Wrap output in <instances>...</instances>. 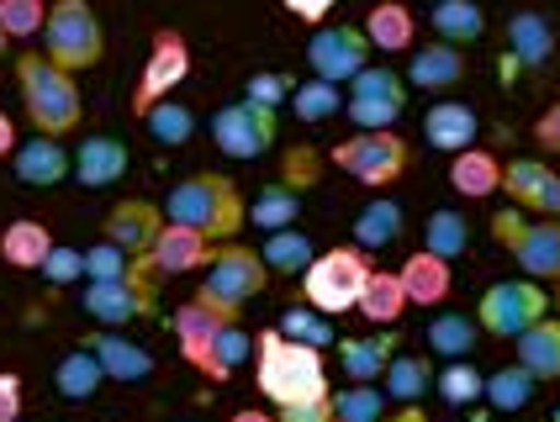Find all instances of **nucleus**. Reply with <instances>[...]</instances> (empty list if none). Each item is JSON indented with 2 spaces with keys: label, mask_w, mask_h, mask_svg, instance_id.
<instances>
[{
  "label": "nucleus",
  "mask_w": 560,
  "mask_h": 422,
  "mask_svg": "<svg viewBox=\"0 0 560 422\" xmlns=\"http://www.w3.org/2000/svg\"><path fill=\"white\" fill-rule=\"evenodd\" d=\"M164 222H180L190 233H201L207 243H233L238 227L249 222V201L238 196V185L228 175L201 169V175H186L164 196Z\"/></svg>",
  "instance_id": "obj_1"
},
{
  "label": "nucleus",
  "mask_w": 560,
  "mask_h": 422,
  "mask_svg": "<svg viewBox=\"0 0 560 422\" xmlns=\"http://www.w3.org/2000/svg\"><path fill=\"white\" fill-rule=\"evenodd\" d=\"M254 380H259V396H265V401L291 407V401L328 396V364H323V349L291 343V338H280L276 328H265L254 338Z\"/></svg>",
  "instance_id": "obj_2"
},
{
  "label": "nucleus",
  "mask_w": 560,
  "mask_h": 422,
  "mask_svg": "<svg viewBox=\"0 0 560 422\" xmlns=\"http://www.w3.org/2000/svg\"><path fill=\"white\" fill-rule=\"evenodd\" d=\"M16 91H22V112H27L32 132H43V138H69L85 121L80 80L63 74L59 63H48L43 54L16 59Z\"/></svg>",
  "instance_id": "obj_3"
},
{
  "label": "nucleus",
  "mask_w": 560,
  "mask_h": 422,
  "mask_svg": "<svg viewBox=\"0 0 560 422\" xmlns=\"http://www.w3.org/2000/svg\"><path fill=\"white\" fill-rule=\"evenodd\" d=\"M43 59L59 63L63 74L95 69L106 59V27L95 16L91 0H54L43 22Z\"/></svg>",
  "instance_id": "obj_4"
},
{
  "label": "nucleus",
  "mask_w": 560,
  "mask_h": 422,
  "mask_svg": "<svg viewBox=\"0 0 560 422\" xmlns=\"http://www.w3.org/2000/svg\"><path fill=\"white\" fill-rule=\"evenodd\" d=\"M371 270H375L371 254L354 248V243L349 248H328V254H312V265L302 270V302L312 312H323V317H343V312H354Z\"/></svg>",
  "instance_id": "obj_5"
},
{
  "label": "nucleus",
  "mask_w": 560,
  "mask_h": 422,
  "mask_svg": "<svg viewBox=\"0 0 560 422\" xmlns=\"http://www.w3.org/2000/svg\"><path fill=\"white\" fill-rule=\"evenodd\" d=\"M492 238L513 254V265L529 274V280H560V222L556 216H529V211L508 207L492 216Z\"/></svg>",
  "instance_id": "obj_6"
},
{
  "label": "nucleus",
  "mask_w": 560,
  "mask_h": 422,
  "mask_svg": "<svg viewBox=\"0 0 560 422\" xmlns=\"http://www.w3.org/2000/svg\"><path fill=\"white\" fill-rule=\"evenodd\" d=\"M270 285V270H265V259H259V248H244V243H218L212 248V259H207V280H201V302L228 312V317H238L244 306L259 296Z\"/></svg>",
  "instance_id": "obj_7"
},
{
  "label": "nucleus",
  "mask_w": 560,
  "mask_h": 422,
  "mask_svg": "<svg viewBox=\"0 0 560 422\" xmlns=\"http://www.w3.org/2000/svg\"><path fill=\"white\" fill-rule=\"evenodd\" d=\"M539 317H550V291L518 274V280H492L476 302V328L492 338H518L524 328H534Z\"/></svg>",
  "instance_id": "obj_8"
},
{
  "label": "nucleus",
  "mask_w": 560,
  "mask_h": 422,
  "mask_svg": "<svg viewBox=\"0 0 560 422\" xmlns=\"http://www.w3.org/2000/svg\"><path fill=\"white\" fill-rule=\"evenodd\" d=\"M328 159L339 164L349 180L365 185V190H386V185H397L407 175L412 149H407L402 132H354V138L334 143Z\"/></svg>",
  "instance_id": "obj_9"
},
{
  "label": "nucleus",
  "mask_w": 560,
  "mask_h": 422,
  "mask_svg": "<svg viewBox=\"0 0 560 422\" xmlns=\"http://www.w3.org/2000/svg\"><path fill=\"white\" fill-rule=\"evenodd\" d=\"M80 306H85V317H95L101 328H127V323L159 312V280L132 259V270H127L122 280H91Z\"/></svg>",
  "instance_id": "obj_10"
},
{
  "label": "nucleus",
  "mask_w": 560,
  "mask_h": 422,
  "mask_svg": "<svg viewBox=\"0 0 560 422\" xmlns=\"http://www.w3.org/2000/svg\"><path fill=\"white\" fill-rule=\"evenodd\" d=\"M343 112L360 132H392L397 117L407 112V80L397 69H360L349 80V95H343Z\"/></svg>",
  "instance_id": "obj_11"
},
{
  "label": "nucleus",
  "mask_w": 560,
  "mask_h": 422,
  "mask_svg": "<svg viewBox=\"0 0 560 422\" xmlns=\"http://www.w3.org/2000/svg\"><path fill=\"white\" fill-rule=\"evenodd\" d=\"M186 80H190V43L175 27H159L154 43H149V59H143V74H138V91H132V117L154 112L159 101H170Z\"/></svg>",
  "instance_id": "obj_12"
},
{
  "label": "nucleus",
  "mask_w": 560,
  "mask_h": 422,
  "mask_svg": "<svg viewBox=\"0 0 560 422\" xmlns=\"http://www.w3.org/2000/svg\"><path fill=\"white\" fill-rule=\"evenodd\" d=\"M276 132H280V117L270 106H254V101H228V106H218V117H212V143L228 159H259V153H270L276 149Z\"/></svg>",
  "instance_id": "obj_13"
},
{
  "label": "nucleus",
  "mask_w": 560,
  "mask_h": 422,
  "mask_svg": "<svg viewBox=\"0 0 560 422\" xmlns=\"http://www.w3.org/2000/svg\"><path fill=\"white\" fill-rule=\"evenodd\" d=\"M371 43H365V32L339 22V27H317L307 43V69L312 80H328V85H349L365 63H371Z\"/></svg>",
  "instance_id": "obj_14"
},
{
  "label": "nucleus",
  "mask_w": 560,
  "mask_h": 422,
  "mask_svg": "<svg viewBox=\"0 0 560 422\" xmlns=\"http://www.w3.org/2000/svg\"><path fill=\"white\" fill-rule=\"evenodd\" d=\"M502 196L529 216H556L560 222V169L545 159H508L502 164Z\"/></svg>",
  "instance_id": "obj_15"
},
{
  "label": "nucleus",
  "mask_w": 560,
  "mask_h": 422,
  "mask_svg": "<svg viewBox=\"0 0 560 422\" xmlns=\"http://www.w3.org/2000/svg\"><path fill=\"white\" fill-rule=\"evenodd\" d=\"M212 248H218V243H207L201 233H190V227H180V222H164V227H159V238H154V248H149L138 265L154 274V280H170V274L207 270Z\"/></svg>",
  "instance_id": "obj_16"
},
{
  "label": "nucleus",
  "mask_w": 560,
  "mask_h": 422,
  "mask_svg": "<svg viewBox=\"0 0 560 422\" xmlns=\"http://www.w3.org/2000/svg\"><path fill=\"white\" fill-rule=\"evenodd\" d=\"M127 164H132V153H127L122 138L91 132L80 149L69 153V180H80L85 190H106V185H117L127 175Z\"/></svg>",
  "instance_id": "obj_17"
},
{
  "label": "nucleus",
  "mask_w": 560,
  "mask_h": 422,
  "mask_svg": "<svg viewBox=\"0 0 560 422\" xmlns=\"http://www.w3.org/2000/svg\"><path fill=\"white\" fill-rule=\"evenodd\" d=\"M159 227H164V207L143 201V196H132V201H117V207L106 211V243H117L127 259H143V254L154 248Z\"/></svg>",
  "instance_id": "obj_18"
},
{
  "label": "nucleus",
  "mask_w": 560,
  "mask_h": 422,
  "mask_svg": "<svg viewBox=\"0 0 560 422\" xmlns=\"http://www.w3.org/2000/svg\"><path fill=\"white\" fill-rule=\"evenodd\" d=\"M11 169H16V180L32 185V190L63 185L69 180V149H63V138H43V132H32L27 143H16V149H11Z\"/></svg>",
  "instance_id": "obj_19"
},
{
  "label": "nucleus",
  "mask_w": 560,
  "mask_h": 422,
  "mask_svg": "<svg viewBox=\"0 0 560 422\" xmlns=\"http://www.w3.org/2000/svg\"><path fill=\"white\" fill-rule=\"evenodd\" d=\"M85 349L95 354V364H101V375H106V380L138 386V380H149V375H154V354H149L143 343L122 338V332H91V338H85Z\"/></svg>",
  "instance_id": "obj_20"
},
{
  "label": "nucleus",
  "mask_w": 560,
  "mask_h": 422,
  "mask_svg": "<svg viewBox=\"0 0 560 422\" xmlns=\"http://www.w3.org/2000/svg\"><path fill=\"white\" fill-rule=\"evenodd\" d=\"M170 323H175V338H180V360L201 370L207 349H212V338H218L228 323H238V317H228V312H218V306H207L201 296H190L186 306H175Z\"/></svg>",
  "instance_id": "obj_21"
},
{
  "label": "nucleus",
  "mask_w": 560,
  "mask_h": 422,
  "mask_svg": "<svg viewBox=\"0 0 560 422\" xmlns=\"http://www.w3.org/2000/svg\"><path fill=\"white\" fill-rule=\"evenodd\" d=\"M476 132H481V117H476V106H466V101H434L429 117H423V138L439 153L476 149Z\"/></svg>",
  "instance_id": "obj_22"
},
{
  "label": "nucleus",
  "mask_w": 560,
  "mask_h": 422,
  "mask_svg": "<svg viewBox=\"0 0 560 422\" xmlns=\"http://www.w3.org/2000/svg\"><path fill=\"white\" fill-rule=\"evenodd\" d=\"M466 80V48H450V43H423L412 48L407 59V85L418 91H455Z\"/></svg>",
  "instance_id": "obj_23"
},
{
  "label": "nucleus",
  "mask_w": 560,
  "mask_h": 422,
  "mask_svg": "<svg viewBox=\"0 0 560 422\" xmlns=\"http://www.w3.org/2000/svg\"><path fill=\"white\" fill-rule=\"evenodd\" d=\"M397 332H365V338H339V370L354 386H375L386 375V364L397 354Z\"/></svg>",
  "instance_id": "obj_24"
},
{
  "label": "nucleus",
  "mask_w": 560,
  "mask_h": 422,
  "mask_svg": "<svg viewBox=\"0 0 560 422\" xmlns=\"http://www.w3.org/2000/svg\"><path fill=\"white\" fill-rule=\"evenodd\" d=\"M360 32H365V43L381 48V54H407L412 37H418V16H412L407 0H375Z\"/></svg>",
  "instance_id": "obj_25"
},
{
  "label": "nucleus",
  "mask_w": 560,
  "mask_h": 422,
  "mask_svg": "<svg viewBox=\"0 0 560 422\" xmlns=\"http://www.w3.org/2000/svg\"><path fill=\"white\" fill-rule=\"evenodd\" d=\"M397 280H402V291H407V306H439L444 296H450V285H455L450 265H444V259H434L429 248L407 254L402 270H397Z\"/></svg>",
  "instance_id": "obj_26"
},
{
  "label": "nucleus",
  "mask_w": 560,
  "mask_h": 422,
  "mask_svg": "<svg viewBox=\"0 0 560 422\" xmlns=\"http://www.w3.org/2000/svg\"><path fill=\"white\" fill-rule=\"evenodd\" d=\"M513 354L534 380H560V317H539L534 328H524L513 338Z\"/></svg>",
  "instance_id": "obj_27"
},
{
  "label": "nucleus",
  "mask_w": 560,
  "mask_h": 422,
  "mask_svg": "<svg viewBox=\"0 0 560 422\" xmlns=\"http://www.w3.org/2000/svg\"><path fill=\"white\" fill-rule=\"evenodd\" d=\"M502 54H513L518 69H545V59L556 54V27L539 16V11H513L508 16V48Z\"/></svg>",
  "instance_id": "obj_28"
},
{
  "label": "nucleus",
  "mask_w": 560,
  "mask_h": 422,
  "mask_svg": "<svg viewBox=\"0 0 560 422\" xmlns=\"http://www.w3.org/2000/svg\"><path fill=\"white\" fill-rule=\"evenodd\" d=\"M450 185L466 196V201H487L502 190V159L487 149H460L450 153Z\"/></svg>",
  "instance_id": "obj_29"
},
{
  "label": "nucleus",
  "mask_w": 560,
  "mask_h": 422,
  "mask_svg": "<svg viewBox=\"0 0 560 422\" xmlns=\"http://www.w3.org/2000/svg\"><path fill=\"white\" fill-rule=\"evenodd\" d=\"M429 27H434V43L470 48V43H481V37H487V11H481L476 0H434Z\"/></svg>",
  "instance_id": "obj_30"
},
{
  "label": "nucleus",
  "mask_w": 560,
  "mask_h": 422,
  "mask_svg": "<svg viewBox=\"0 0 560 422\" xmlns=\"http://www.w3.org/2000/svg\"><path fill=\"white\" fill-rule=\"evenodd\" d=\"M354 312H360L365 323H375V328H397L407 312V291H402V280H397V270H371Z\"/></svg>",
  "instance_id": "obj_31"
},
{
  "label": "nucleus",
  "mask_w": 560,
  "mask_h": 422,
  "mask_svg": "<svg viewBox=\"0 0 560 422\" xmlns=\"http://www.w3.org/2000/svg\"><path fill=\"white\" fill-rule=\"evenodd\" d=\"M48 248H54V233H48L37 216H22V222H11V227L0 233V259H5L11 270H43Z\"/></svg>",
  "instance_id": "obj_32"
},
{
  "label": "nucleus",
  "mask_w": 560,
  "mask_h": 422,
  "mask_svg": "<svg viewBox=\"0 0 560 422\" xmlns=\"http://www.w3.org/2000/svg\"><path fill=\"white\" fill-rule=\"evenodd\" d=\"M407 216L397 201H386V196H375V201H365L360 207V216H354V248H392V243L402 238Z\"/></svg>",
  "instance_id": "obj_33"
},
{
  "label": "nucleus",
  "mask_w": 560,
  "mask_h": 422,
  "mask_svg": "<svg viewBox=\"0 0 560 422\" xmlns=\"http://www.w3.org/2000/svg\"><path fill=\"white\" fill-rule=\"evenodd\" d=\"M423 248H429L434 259H444V265H455V259L470 248V222L455 207L429 211V222H423Z\"/></svg>",
  "instance_id": "obj_34"
},
{
  "label": "nucleus",
  "mask_w": 560,
  "mask_h": 422,
  "mask_svg": "<svg viewBox=\"0 0 560 422\" xmlns=\"http://www.w3.org/2000/svg\"><path fill=\"white\" fill-rule=\"evenodd\" d=\"M54 386H59L63 401H91L101 386H106V375H101V364H95V354L80 343V349H69L59 360V370H54Z\"/></svg>",
  "instance_id": "obj_35"
},
{
  "label": "nucleus",
  "mask_w": 560,
  "mask_h": 422,
  "mask_svg": "<svg viewBox=\"0 0 560 422\" xmlns=\"http://www.w3.org/2000/svg\"><path fill=\"white\" fill-rule=\"evenodd\" d=\"M476 343H481V328H476V317H466V312H439L434 323H429V349L444 354V360H470Z\"/></svg>",
  "instance_id": "obj_36"
},
{
  "label": "nucleus",
  "mask_w": 560,
  "mask_h": 422,
  "mask_svg": "<svg viewBox=\"0 0 560 422\" xmlns=\"http://www.w3.org/2000/svg\"><path fill=\"white\" fill-rule=\"evenodd\" d=\"M312 238L302 233V227H280V233H270L265 238V248H259V259H265V270L270 274H302L312 265Z\"/></svg>",
  "instance_id": "obj_37"
},
{
  "label": "nucleus",
  "mask_w": 560,
  "mask_h": 422,
  "mask_svg": "<svg viewBox=\"0 0 560 422\" xmlns=\"http://www.w3.org/2000/svg\"><path fill=\"white\" fill-rule=\"evenodd\" d=\"M254 354V338L238 323H228V328L212 338V349H207V360H201V375L207 380H233L238 375V364Z\"/></svg>",
  "instance_id": "obj_38"
},
{
  "label": "nucleus",
  "mask_w": 560,
  "mask_h": 422,
  "mask_svg": "<svg viewBox=\"0 0 560 422\" xmlns=\"http://www.w3.org/2000/svg\"><path fill=\"white\" fill-rule=\"evenodd\" d=\"M296 216H302V196L291 190V185H265L259 196L249 201V222L254 227H265V233H280V227H296Z\"/></svg>",
  "instance_id": "obj_39"
},
{
  "label": "nucleus",
  "mask_w": 560,
  "mask_h": 422,
  "mask_svg": "<svg viewBox=\"0 0 560 422\" xmlns=\"http://www.w3.org/2000/svg\"><path fill=\"white\" fill-rule=\"evenodd\" d=\"M381 380H386V396H397L407 407V401H418V396L434 386V364L423 360V354H402V349H397Z\"/></svg>",
  "instance_id": "obj_40"
},
{
  "label": "nucleus",
  "mask_w": 560,
  "mask_h": 422,
  "mask_svg": "<svg viewBox=\"0 0 560 422\" xmlns=\"http://www.w3.org/2000/svg\"><path fill=\"white\" fill-rule=\"evenodd\" d=\"M138 121L149 127V138H154L159 149H180V143H190V132H196V112L180 106L175 95H170V101H159L154 112H143Z\"/></svg>",
  "instance_id": "obj_41"
},
{
  "label": "nucleus",
  "mask_w": 560,
  "mask_h": 422,
  "mask_svg": "<svg viewBox=\"0 0 560 422\" xmlns=\"http://www.w3.org/2000/svg\"><path fill=\"white\" fill-rule=\"evenodd\" d=\"M534 386H539V380H534L524 364H508V370H498V375H487L481 396H487L498 412H524V407L534 401Z\"/></svg>",
  "instance_id": "obj_42"
},
{
  "label": "nucleus",
  "mask_w": 560,
  "mask_h": 422,
  "mask_svg": "<svg viewBox=\"0 0 560 422\" xmlns=\"http://www.w3.org/2000/svg\"><path fill=\"white\" fill-rule=\"evenodd\" d=\"M291 112H296V121H328L343 112V91L339 85H328V80H302L296 91H291V101H285Z\"/></svg>",
  "instance_id": "obj_43"
},
{
  "label": "nucleus",
  "mask_w": 560,
  "mask_h": 422,
  "mask_svg": "<svg viewBox=\"0 0 560 422\" xmlns=\"http://www.w3.org/2000/svg\"><path fill=\"white\" fill-rule=\"evenodd\" d=\"M276 332L280 338H291V343H307V349H328V343H339V338H334V317L312 312L307 302L291 306V312L276 323Z\"/></svg>",
  "instance_id": "obj_44"
},
{
  "label": "nucleus",
  "mask_w": 560,
  "mask_h": 422,
  "mask_svg": "<svg viewBox=\"0 0 560 422\" xmlns=\"http://www.w3.org/2000/svg\"><path fill=\"white\" fill-rule=\"evenodd\" d=\"M334 401V422H375L386 418V391L381 386H343V391H328Z\"/></svg>",
  "instance_id": "obj_45"
},
{
  "label": "nucleus",
  "mask_w": 560,
  "mask_h": 422,
  "mask_svg": "<svg viewBox=\"0 0 560 422\" xmlns=\"http://www.w3.org/2000/svg\"><path fill=\"white\" fill-rule=\"evenodd\" d=\"M439 396L450 401V407H470V401H481V386H487V375L476 370L470 360H450L444 370L434 375Z\"/></svg>",
  "instance_id": "obj_46"
},
{
  "label": "nucleus",
  "mask_w": 560,
  "mask_h": 422,
  "mask_svg": "<svg viewBox=\"0 0 560 422\" xmlns=\"http://www.w3.org/2000/svg\"><path fill=\"white\" fill-rule=\"evenodd\" d=\"M48 22V5L43 0H0V32L16 43V37H37Z\"/></svg>",
  "instance_id": "obj_47"
},
{
  "label": "nucleus",
  "mask_w": 560,
  "mask_h": 422,
  "mask_svg": "<svg viewBox=\"0 0 560 422\" xmlns=\"http://www.w3.org/2000/svg\"><path fill=\"white\" fill-rule=\"evenodd\" d=\"M317 175H323V153L307 149V143H296V149L280 159V185H291L296 196H302V190H312V185H317Z\"/></svg>",
  "instance_id": "obj_48"
},
{
  "label": "nucleus",
  "mask_w": 560,
  "mask_h": 422,
  "mask_svg": "<svg viewBox=\"0 0 560 422\" xmlns=\"http://www.w3.org/2000/svg\"><path fill=\"white\" fill-rule=\"evenodd\" d=\"M291 91H296V80H291V74H280V69H259V74H249V85H244V101L280 112V106L291 101Z\"/></svg>",
  "instance_id": "obj_49"
},
{
  "label": "nucleus",
  "mask_w": 560,
  "mask_h": 422,
  "mask_svg": "<svg viewBox=\"0 0 560 422\" xmlns=\"http://www.w3.org/2000/svg\"><path fill=\"white\" fill-rule=\"evenodd\" d=\"M132 270V259H127L117 243H95V248H85V280H122V274Z\"/></svg>",
  "instance_id": "obj_50"
},
{
  "label": "nucleus",
  "mask_w": 560,
  "mask_h": 422,
  "mask_svg": "<svg viewBox=\"0 0 560 422\" xmlns=\"http://www.w3.org/2000/svg\"><path fill=\"white\" fill-rule=\"evenodd\" d=\"M43 274H48V285H74V280L85 274V254L54 243V248H48V259H43Z\"/></svg>",
  "instance_id": "obj_51"
},
{
  "label": "nucleus",
  "mask_w": 560,
  "mask_h": 422,
  "mask_svg": "<svg viewBox=\"0 0 560 422\" xmlns=\"http://www.w3.org/2000/svg\"><path fill=\"white\" fill-rule=\"evenodd\" d=\"M276 422H334V401H328V396H312V401L276 407Z\"/></svg>",
  "instance_id": "obj_52"
},
{
  "label": "nucleus",
  "mask_w": 560,
  "mask_h": 422,
  "mask_svg": "<svg viewBox=\"0 0 560 422\" xmlns=\"http://www.w3.org/2000/svg\"><path fill=\"white\" fill-rule=\"evenodd\" d=\"M0 422H22V375L0 370Z\"/></svg>",
  "instance_id": "obj_53"
},
{
  "label": "nucleus",
  "mask_w": 560,
  "mask_h": 422,
  "mask_svg": "<svg viewBox=\"0 0 560 422\" xmlns=\"http://www.w3.org/2000/svg\"><path fill=\"white\" fill-rule=\"evenodd\" d=\"M534 143L545 153H560V101L539 112V121H534Z\"/></svg>",
  "instance_id": "obj_54"
},
{
  "label": "nucleus",
  "mask_w": 560,
  "mask_h": 422,
  "mask_svg": "<svg viewBox=\"0 0 560 422\" xmlns=\"http://www.w3.org/2000/svg\"><path fill=\"white\" fill-rule=\"evenodd\" d=\"M280 5H285V11L296 16V22H307V27H323V22H328V11H334L339 0H280Z\"/></svg>",
  "instance_id": "obj_55"
},
{
  "label": "nucleus",
  "mask_w": 560,
  "mask_h": 422,
  "mask_svg": "<svg viewBox=\"0 0 560 422\" xmlns=\"http://www.w3.org/2000/svg\"><path fill=\"white\" fill-rule=\"evenodd\" d=\"M375 422H429V412H423L418 401H407L402 412H386V418H375Z\"/></svg>",
  "instance_id": "obj_56"
},
{
  "label": "nucleus",
  "mask_w": 560,
  "mask_h": 422,
  "mask_svg": "<svg viewBox=\"0 0 560 422\" xmlns=\"http://www.w3.org/2000/svg\"><path fill=\"white\" fill-rule=\"evenodd\" d=\"M11 149H16V121L0 112V159H11Z\"/></svg>",
  "instance_id": "obj_57"
},
{
  "label": "nucleus",
  "mask_w": 560,
  "mask_h": 422,
  "mask_svg": "<svg viewBox=\"0 0 560 422\" xmlns=\"http://www.w3.org/2000/svg\"><path fill=\"white\" fill-rule=\"evenodd\" d=\"M228 422H276V412H259V407H244V412H233Z\"/></svg>",
  "instance_id": "obj_58"
},
{
  "label": "nucleus",
  "mask_w": 560,
  "mask_h": 422,
  "mask_svg": "<svg viewBox=\"0 0 560 422\" xmlns=\"http://www.w3.org/2000/svg\"><path fill=\"white\" fill-rule=\"evenodd\" d=\"M550 306H560V280H556V291H550Z\"/></svg>",
  "instance_id": "obj_59"
},
{
  "label": "nucleus",
  "mask_w": 560,
  "mask_h": 422,
  "mask_svg": "<svg viewBox=\"0 0 560 422\" xmlns=\"http://www.w3.org/2000/svg\"><path fill=\"white\" fill-rule=\"evenodd\" d=\"M5 43H11V37H5V32H0V59H5Z\"/></svg>",
  "instance_id": "obj_60"
},
{
  "label": "nucleus",
  "mask_w": 560,
  "mask_h": 422,
  "mask_svg": "<svg viewBox=\"0 0 560 422\" xmlns=\"http://www.w3.org/2000/svg\"><path fill=\"white\" fill-rule=\"evenodd\" d=\"M418 5H434V0H418Z\"/></svg>",
  "instance_id": "obj_61"
},
{
  "label": "nucleus",
  "mask_w": 560,
  "mask_h": 422,
  "mask_svg": "<svg viewBox=\"0 0 560 422\" xmlns=\"http://www.w3.org/2000/svg\"><path fill=\"white\" fill-rule=\"evenodd\" d=\"M556 48H560V32H556Z\"/></svg>",
  "instance_id": "obj_62"
},
{
  "label": "nucleus",
  "mask_w": 560,
  "mask_h": 422,
  "mask_svg": "<svg viewBox=\"0 0 560 422\" xmlns=\"http://www.w3.org/2000/svg\"><path fill=\"white\" fill-rule=\"evenodd\" d=\"M556 422H560V407H556Z\"/></svg>",
  "instance_id": "obj_63"
},
{
  "label": "nucleus",
  "mask_w": 560,
  "mask_h": 422,
  "mask_svg": "<svg viewBox=\"0 0 560 422\" xmlns=\"http://www.w3.org/2000/svg\"><path fill=\"white\" fill-rule=\"evenodd\" d=\"M43 5H54V0H43Z\"/></svg>",
  "instance_id": "obj_64"
}]
</instances>
